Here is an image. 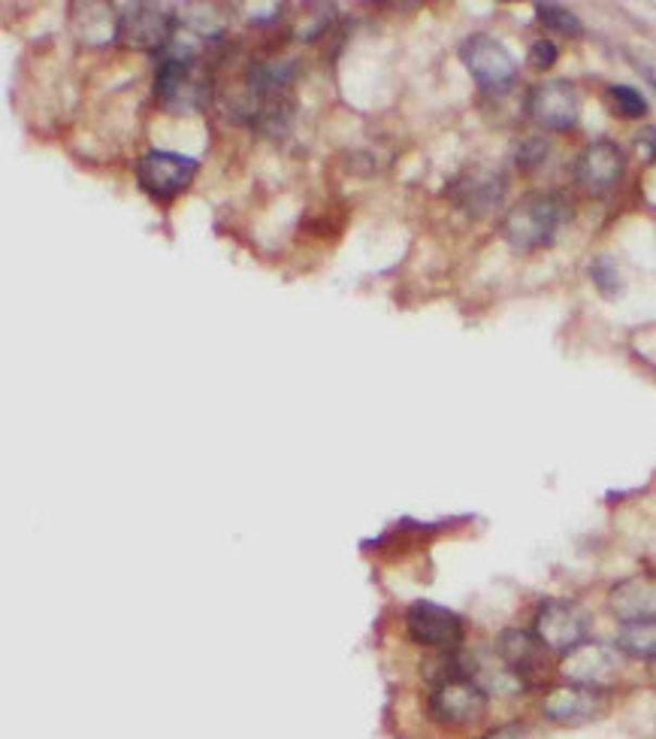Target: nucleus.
<instances>
[{"label":"nucleus","mask_w":656,"mask_h":739,"mask_svg":"<svg viewBox=\"0 0 656 739\" xmlns=\"http://www.w3.org/2000/svg\"><path fill=\"white\" fill-rule=\"evenodd\" d=\"M569 203L563 195L554 191H535L530 198L515 203L503 222L505 242L517 252H535L542 246H551L557 230L569 218Z\"/></svg>","instance_id":"1"},{"label":"nucleus","mask_w":656,"mask_h":739,"mask_svg":"<svg viewBox=\"0 0 656 739\" xmlns=\"http://www.w3.org/2000/svg\"><path fill=\"white\" fill-rule=\"evenodd\" d=\"M532 634L539 637L547 652L563 657L566 652L578 649L581 642L590 640V618L572 600H545L535 612Z\"/></svg>","instance_id":"2"},{"label":"nucleus","mask_w":656,"mask_h":739,"mask_svg":"<svg viewBox=\"0 0 656 739\" xmlns=\"http://www.w3.org/2000/svg\"><path fill=\"white\" fill-rule=\"evenodd\" d=\"M427 706L439 725L461 730V727L478 725L488 715V694L475 682L457 676V679L433 685Z\"/></svg>","instance_id":"3"},{"label":"nucleus","mask_w":656,"mask_h":739,"mask_svg":"<svg viewBox=\"0 0 656 739\" xmlns=\"http://www.w3.org/2000/svg\"><path fill=\"white\" fill-rule=\"evenodd\" d=\"M194 176H197L194 158L164 152V149L146 152V155L140 158V164H137V179H140L142 191L154 200L179 198L185 188L194 183Z\"/></svg>","instance_id":"4"},{"label":"nucleus","mask_w":656,"mask_h":739,"mask_svg":"<svg viewBox=\"0 0 656 739\" xmlns=\"http://www.w3.org/2000/svg\"><path fill=\"white\" fill-rule=\"evenodd\" d=\"M461 61L466 71L472 73V79L488 91L505 88L517 73L515 55L505 49L496 37L490 34H472L461 43Z\"/></svg>","instance_id":"5"},{"label":"nucleus","mask_w":656,"mask_h":739,"mask_svg":"<svg viewBox=\"0 0 656 739\" xmlns=\"http://www.w3.org/2000/svg\"><path fill=\"white\" fill-rule=\"evenodd\" d=\"M620 664H623V652L620 649H611L605 642L586 640L581 642L578 649L566 652L559 657V676L566 682L584 685V688H605L608 682H615L617 673H620Z\"/></svg>","instance_id":"6"},{"label":"nucleus","mask_w":656,"mask_h":739,"mask_svg":"<svg viewBox=\"0 0 656 739\" xmlns=\"http://www.w3.org/2000/svg\"><path fill=\"white\" fill-rule=\"evenodd\" d=\"M605 710H608V694L600 691V688H584V685H554L542 697V715L551 725L559 727L590 725Z\"/></svg>","instance_id":"7"},{"label":"nucleus","mask_w":656,"mask_h":739,"mask_svg":"<svg viewBox=\"0 0 656 739\" xmlns=\"http://www.w3.org/2000/svg\"><path fill=\"white\" fill-rule=\"evenodd\" d=\"M527 113L547 130H572L581 118V95L569 79H545L530 91Z\"/></svg>","instance_id":"8"},{"label":"nucleus","mask_w":656,"mask_h":739,"mask_svg":"<svg viewBox=\"0 0 656 739\" xmlns=\"http://www.w3.org/2000/svg\"><path fill=\"white\" fill-rule=\"evenodd\" d=\"M405 627H408V637L424 649L454 652L463 640L461 615L439 606V603H430V600H418V603L408 606Z\"/></svg>","instance_id":"9"},{"label":"nucleus","mask_w":656,"mask_h":739,"mask_svg":"<svg viewBox=\"0 0 656 739\" xmlns=\"http://www.w3.org/2000/svg\"><path fill=\"white\" fill-rule=\"evenodd\" d=\"M627 171V155L623 149L611 140H596L584 146V152L575 158V183L584 188L586 195H605L611 191Z\"/></svg>","instance_id":"10"},{"label":"nucleus","mask_w":656,"mask_h":739,"mask_svg":"<svg viewBox=\"0 0 656 739\" xmlns=\"http://www.w3.org/2000/svg\"><path fill=\"white\" fill-rule=\"evenodd\" d=\"M157 103L167 110H194L206 98V79L194 71L191 61L164 58L157 79H154Z\"/></svg>","instance_id":"11"},{"label":"nucleus","mask_w":656,"mask_h":739,"mask_svg":"<svg viewBox=\"0 0 656 739\" xmlns=\"http://www.w3.org/2000/svg\"><path fill=\"white\" fill-rule=\"evenodd\" d=\"M496 654L503 657V664L515 673L520 682L535 685L547 673V649L539 642L532 630L523 627H508L496 642Z\"/></svg>","instance_id":"12"},{"label":"nucleus","mask_w":656,"mask_h":739,"mask_svg":"<svg viewBox=\"0 0 656 739\" xmlns=\"http://www.w3.org/2000/svg\"><path fill=\"white\" fill-rule=\"evenodd\" d=\"M505 195V179L500 173L488 171V167H475L466 171L451 185V198L454 203L466 210L469 215H488L500 206Z\"/></svg>","instance_id":"13"},{"label":"nucleus","mask_w":656,"mask_h":739,"mask_svg":"<svg viewBox=\"0 0 656 739\" xmlns=\"http://www.w3.org/2000/svg\"><path fill=\"white\" fill-rule=\"evenodd\" d=\"M118 28L125 34L127 43L140 46V49H167L169 37L176 25L169 22L164 10L154 7H127Z\"/></svg>","instance_id":"14"},{"label":"nucleus","mask_w":656,"mask_h":739,"mask_svg":"<svg viewBox=\"0 0 656 739\" xmlns=\"http://www.w3.org/2000/svg\"><path fill=\"white\" fill-rule=\"evenodd\" d=\"M608 606L623 625L656 618V579H623L611 588Z\"/></svg>","instance_id":"15"},{"label":"nucleus","mask_w":656,"mask_h":739,"mask_svg":"<svg viewBox=\"0 0 656 739\" xmlns=\"http://www.w3.org/2000/svg\"><path fill=\"white\" fill-rule=\"evenodd\" d=\"M617 649L623 652V657H635V661H656V618H651V622L620 625V634H617Z\"/></svg>","instance_id":"16"},{"label":"nucleus","mask_w":656,"mask_h":739,"mask_svg":"<svg viewBox=\"0 0 656 739\" xmlns=\"http://www.w3.org/2000/svg\"><path fill=\"white\" fill-rule=\"evenodd\" d=\"M608 100L617 113L627 118H644L647 115V100L642 98V91H635L632 86H611L608 88Z\"/></svg>","instance_id":"17"},{"label":"nucleus","mask_w":656,"mask_h":739,"mask_svg":"<svg viewBox=\"0 0 656 739\" xmlns=\"http://www.w3.org/2000/svg\"><path fill=\"white\" fill-rule=\"evenodd\" d=\"M535 15L542 18V25H545V28L557 30V34H566V37H578V34H581V22H578V15L569 13L566 7H539Z\"/></svg>","instance_id":"18"},{"label":"nucleus","mask_w":656,"mask_h":739,"mask_svg":"<svg viewBox=\"0 0 656 739\" xmlns=\"http://www.w3.org/2000/svg\"><path fill=\"white\" fill-rule=\"evenodd\" d=\"M557 46L551 43V40H535L530 49V64L535 71H551L557 64Z\"/></svg>","instance_id":"19"},{"label":"nucleus","mask_w":656,"mask_h":739,"mask_svg":"<svg viewBox=\"0 0 656 739\" xmlns=\"http://www.w3.org/2000/svg\"><path fill=\"white\" fill-rule=\"evenodd\" d=\"M545 142L542 140H530V142H520V152H517V164L520 167H535L542 158H545Z\"/></svg>","instance_id":"20"},{"label":"nucleus","mask_w":656,"mask_h":739,"mask_svg":"<svg viewBox=\"0 0 656 739\" xmlns=\"http://www.w3.org/2000/svg\"><path fill=\"white\" fill-rule=\"evenodd\" d=\"M593 279H596V285H600L605 295L617 291V271L611 267V261H596L593 264Z\"/></svg>","instance_id":"21"},{"label":"nucleus","mask_w":656,"mask_h":739,"mask_svg":"<svg viewBox=\"0 0 656 739\" xmlns=\"http://www.w3.org/2000/svg\"><path fill=\"white\" fill-rule=\"evenodd\" d=\"M481 739H539L527 725H500L490 727Z\"/></svg>","instance_id":"22"},{"label":"nucleus","mask_w":656,"mask_h":739,"mask_svg":"<svg viewBox=\"0 0 656 739\" xmlns=\"http://www.w3.org/2000/svg\"><path fill=\"white\" fill-rule=\"evenodd\" d=\"M642 142H651V146H647V152H651V158H656V130H644Z\"/></svg>","instance_id":"23"}]
</instances>
